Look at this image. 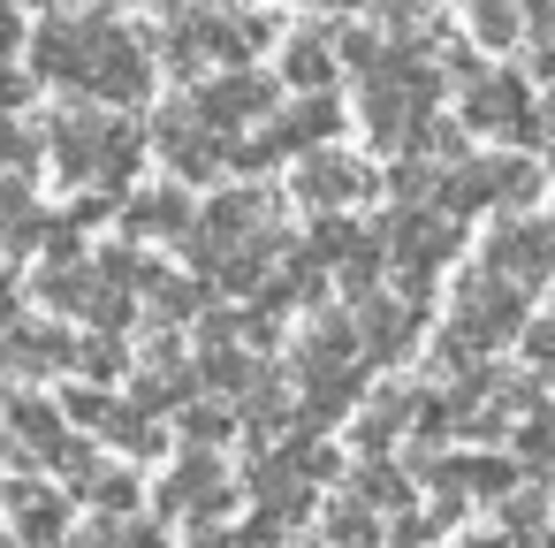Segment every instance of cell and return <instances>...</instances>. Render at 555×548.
I'll use <instances>...</instances> for the list:
<instances>
[{
    "label": "cell",
    "mask_w": 555,
    "mask_h": 548,
    "mask_svg": "<svg viewBox=\"0 0 555 548\" xmlns=\"http://www.w3.org/2000/svg\"><path fill=\"white\" fill-rule=\"evenodd\" d=\"M153 153V138L145 130H130L122 123V107H107V100H69V107H54L47 115V161H54V176L62 183H107V191H122L130 176H138V161Z\"/></svg>",
    "instance_id": "1"
},
{
    "label": "cell",
    "mask_w": 555,
    "mask_h": 548,
    "mask_svg": "<svg viewBox=\"0 0 555 548\" xmlns=\"http://www.w3.org/2000/svg\"><path fill=\"white\" fill-rule=\"evenodd\" d=\"M525 282H509V275H494L487 259L472 267V275H456V305H449V328H441V366L449 373H472V366H487V351H502V343H517L525 335Z\"/></svg>",
    "instance_id": "2"
},
{
    "label": "cell",
    "mask_w": 555,
    "mask_h": 548,
    "mask_svg": "<svg viewBox=\"0 0 555 548\" xmlns=\"http://www.w3.org/2000/svg\"><path fill=\"white\" fill-rule=\"evenodd\" d=\"M380 237H388V275L403 290H434V275L464 252V214H449V206H396L380 221Z\"/></svg>",
    "instance_id": "3"
},
{
    "label": "cell",
    "mask_w": 555,
    "mask_h": 548,
    "mask_svg": "<svg viewBox=\"0 0 555 548\" xmlns=\"http://www.w3.org/2000/svg\"><path fill=\"white\" fill-rule=\"evenodd\" d=\"M456 115L472 123V138L547 145V115H540V100H532V77H517V69H472Z\"/></svg>",
    "instance_id": "4"
},
{
    "label": "cell",
    "mask_w": 555,
    "mask_h": 548,
    "mask_svg": "<svg viewBox=\"0 0 555 548\" xmlns=\"http://www.w3.org/2000/svg\"><path fill=\"white\" fill-rule=\"evenodd\" d=\"M229 502H236V495H229V472H221V457L198 449V442H191V457H176V464L160 472V487H153V510H160L168 525L191 518V540H229V525H221Z\"/></svg>",
    "instance_id": "5"
},
{
    "label": "cell",
    "mask_w": 555,
    "mask_h": 548,
    "mask_svg": "<svg viewBox=\"0 0 555 548\" xmlns=\"http://www.w3.org/2000/svg\"><path fill=\"white\" fill-rule=\"evenodd\" d=\"M525 199H540V168L525 161V153H464L456 168H449V214H502V206H525Z\"/></svg>",
    "instance_id": "6"
},
{
    "label": "cell",
    "mask_w": 555,
    "mask_h": 548,
    "mask_svg": "<svg viewBox=\"0 0 555 548\" xmlns=\"http://www.w3.org/2000/svg\"><path fill=\"white\" fill-rule=\"evenodd\" d=\"M153 153L168 161L176 183H214V176L229 168V130H214V123L198 115V100L183 92V100H168V107L153 115Z\"/></svg>",
    "instance_id": "7"
},
{
    "label": "cell",
    "mask_w": 555,
    "mask_h": 548,
    "mask_svg": "<svg viewBox=\"0 0 555 548\" xmlns=\"http://www.w3.org/2000/svg\"><path fill=\"white\" fill-rule=\"evenodd\" d=\"M85 92L107 100V107H138L153 100V31H130L107 16L100 47H92V69H85Z\"/></svg>",
    "instance_id": "8"
},
{
    "label": "cell",
    "mask_w": 555,
    "mask_h": 548,
    "mask_svg": "<svg viewBox=\"0 0 555 548\" xmlns=\"http://www.w3.org/2000/svg\"><path fill=\"white\" fill-rule=\"evenodd\" d=\"M191 100H198V115H206L214 130L244 138L251 123H267V115H274V100H282V69L267 77V69H251V62H236V69L198 77V85H191Z\"/></svg>",
    "instance_id": "9"
},
{
    "label": "cell",
    "mask_w": 555,
    "mask_h": 548,
    "mask_svg": "<svg viewBox=\"0 0 555 548\" xmlns=\"http://www.w3.org/2000/svg\"><path fill=\"white\" fill-rule=\"evenodd\" d=\"M479 259L494 275L525 282V290H555V214H509V221H494L487 244H479Z\"/></svg>",
    "instance_id": "10"
},
{
    "label": "cell",
    "mask_w": 555,
    "mask_h": 548,
    "mask_svg": "<svg viewBox=\"0 0 555 548\" xmlns=\"http://www.w3.org/2000/svg\"><path fill=\"white\" fill-rule=\"evenodd\" d=\"M107 16L100 9H69V16H47L31 31V69L62 92H85V69H92V47H100Z\"/></svg>",
    "instance_id": "11"
},
{
    "label": "cell",
    "mask_w": 555,
    "mask_h": 548,
    "mask_svg": "<svg viewBox=\"0 0 555 548\" xmlns=\"http://www.w3.org/2000/svg\"><path fill=\"white\" fill-rule=\"evenodd\" d=\"M350 313H358L365 358H380V366L411 358V351H418V335H426V290H403V282H396V297H388V290L350 297Z\"/></svg>",
    "instance_id": "12"
},
{
    "label": "cell",
    "mask_w": 555,
    "mask_h": 548,
    "mask_svg": "<svg viewBox=\"0 0 555 548\" xmlns=\"http://www.w3.org/2000/svg\"><path fill=\"white\" fill-rule=\"evenodd\" d=\"M251 237H282V199L267 183H236V191L206 199V214L183 244H251Z\"/></svg>",
    "instance_id": "13"
},
{
    "label": "cell",
    "mask_w": 555,
    "mask_h": 548,
    "mask_svg": "<svg viewBox=\"0 0 555 548\" xmlns=\"http://www.w3.org/2000/svg\"><path fill=\"white\" fill-rule=\"evenodd\" d=\"M297 206L305 214H327V206H350V199H373L380 191V176L358 161V153H335V145H312V153H297Z\"/></svg>",
    "instance_id": "14"
},
{
    "label": "cell",
    "mask_w": 555,
    "mask_h": 548,
    "mask_svg": "<svg viewBox=\"0 0 555 548\" xmlns=\"http://www.w3.org/2000/svg\"><path fill=\"white\" fill-rule=\"evenodd\" d=\"M289 373H297V404L312 426L365 404V358H289Z\"/></svg>",
    "instance_id": "15"
},
{
    "label": "cell",
    "mask_w": 555,
    "mask_h": 548,
    "mask_svg": "<svg viewBox=\"0 0 555 548\" xmlns=\"http://www.w3.org/2000/svg\"><path fill=\"white\" fill-rule=\"evenodd\" d=\"M198 229V206L168 183V191H130L122 199V237H138V244H183Z\"/></svg>",
    "instance_id": "16"
},
{
    "label": "cell",
    "mask_w": 555,
    "mask_h": 548,
    "mask_svg": "<svg viewBox=\"0 0 555 548\" xmlns=\"http://www.w3.org/2000/svg\"><path fill=\"white\" fill-rule=\"evenodd\" d=\"M9 351H16V373L24 381H54V373H77V335L62 328V313L54 320H16L9 328Z\"/></svg>",
    "instance_id": "17"
},
{
    "label": "cell",
    "mask_w": 555,
    "mask_h": 548,
    "mask_svg": "<svg viewBox=\"0 0 555 548\" xmlns=\"http://www.w3.org/2000/svg\"><path fill=\"white\" fill-rule=\"evenodd\" d=\"M267 130H274L282 153L297 161V153H312V145H327V138L343 130V100H335V92H297V107H289V115H267Z\"/></svg>",
    "instance_id": "18"
},
{
    "label": "cell",
    "mask_w": 555,
    "mask_h": 548,
    "mask_svg": "<svg viewBox=\"0 0 555 548\" xmlns=\"http://www.w3.org/2000/svg\"><path fill=\"white\" fill-rule=\"evenodd\" d=\"M335 77H343V47H335L327 31H289V39H282V85H297V92H335Z\"/></svg>",
    "instance_id": "19"
},
{
    "label": "cell",
    "mask_w": 555,
    "mask_h": 548,
    "mask_svg": "<svg viewBox=\"0 0 555 548\" xmlns=\"http://www.w3.org/2000/svg\"><path fill=\"white\" fill-rule=\"evenodd\" d=\"M9 510H16V533H24V540H62L77 502H69L62 487H47L39 472H24V480L9 487Z\"/></svg>",
    "instance_id": "20"
},
{
    "label": "cell",
    "mask_w": 555,
    "mask_h": 548,
    "mask_svg": "<svg viewBox=\"0 0 555 548\" xmlns=\"http://www.w3.org/2000/svg\"><path fill=\"white\" fill-rule=\"evenodd\" d=\"M47 237H54V214L24 191V176L16 183H0V252H9V259H24L31 244L47 252Z\"/></svg>",
    "instance_id": "21"
},
{
    "label": "cell",
    "mask_w": 555,
    "mask_h": 548,
    "mask_svg": "<svg viewBox=\"0 0 555 548\" xmlns=\"http://www.w3.org/2000/svg\"><path fill=\"white\" fill-rule=\"evenodd\" d=\"M449 168L456 161H434V153H403L388 176H380V191L396 199V206H441L449 199Z\"/></svg>",
    "instance_id": "22"
},
{
    "label": "cell",
    "mask_w": 555,
    "mask_h": 548,
    "mask_svg": "<svg viewBox=\"0 0 555 548\" xmlns=\"http://www.w3.org/2000/svg\"><path fill=\"white\" fill-rule=\"evenodd\" d=\"M100 442H115L122 457H160V449H168V426H160V411H153V404H138V396H115V411H107Z\"/></svg>",
    "instance_id": "23"
},
{
    "label": "cell",
    "mask_w": 555,
    "mask_h": 548,
    "mask_svg": "<svg viewBox=\"0 0 555 548\" xmlns=\"http://www.w3.org/2000/svg\"><path fill=\"white\" fill-rule=\"evenodd\" d=\"M525 16H532V0H464V39L502 54L525 39Z\"/></svg>",
    "instance_id": "24"
},
{
    "label": "cell",
    "mask_w": 555,
    "mask_h": 548,
    "mask_svg": "<svg viewBox=\"0 0 555 548\" xmlns=\"http://www.w3.org/2000/svg\"><path fill=\"white\" fill-rule=\"evenodd\" d=\"M198 388H206V373H198V366H138V381H130V396H138V404H153V411H183Z\"/></svg>",
    "instance_id": "25"
},
{
    "label": "cell",
    "mask_w": 555,
    "mask_h": 548,
    "mask_svg": "<svg viewBox=\"0 0 555 548\" xmlns=\"http://www.w3.org/2000/svg\"><path fill=\"white\" fill-rule=\"evenodd\" d=\"M502 540H547V510H555V487L540 480V487H509L502 502Z\"/></svg>",
    "instance_id": "26"
},
{
    "label": "cell",
    "mask_w": 555,
    "mask_h": 548,
    "mask_svg": "<svg viewBox=\"0 0 555 548\" xmlns=\"http://www.w3.org/2000/svg\"><path fill=\"white\" fill-rule=\"evenodd\" d=\"M509 449L525 457V472H540V480L555 472V404H547V396H540L532 411H517V426H509Z\"/></svg>",
    "instance_id": "27"
},
{
    "label": "cell",
    "mask_w": 555,
    "mask_h": 548,
    "mask_svg": "<svg viewBox=\"0 0 555 548\" xmlns=\"http://www.w3.org/2000/svg\"><path fill=\"white\" fill-rule=\"evenodd\" d=\"M350 495H365L373 510H403L411 502V464H388V457H365L350 472Z\"/></svg>",
    "instance_id": "28"
},
{
    "label": "cell",
    "mask_w": 555,
    "mask_h": 548,
    "mask_svg": "<svg viewBox=\"0 0 555 548\" xmlns=\"http://www.w3.org/2000/svg\"><path fill=\"white\" fill-rule=\"evenodd\" d=\"M77 495H85L92 510H138V502H145V487H138L130 464H92V472L77 480Z\"/></svg>",
    "instance_id": "29"
},
{
    "label": "cell",
    "mask_w": 555,
    "mask_h": 548,
    "mask_svg": "<svg viewBox=\"0 0 555 548\" xmlns=\"http://www.w3.org/2000/svg\"><path fill=\"white\" fill-rule=\"evenodd\" d=\"M198 282H206V275H198ZM198 282H183V275H160V282L145 290V313H153L160 328H183V320H198V305H206V297H198Z\"/></svg>",
    "instance_id": "30"
},
{
    "label": "cell",
    "mask_w": 555,
    "mask_h": 548,
    "mask_svg": "<svg viewBox=\"0 0 555 548\" xmlns=\"http://www.w3.org/2000/svg\"><path fill=\"white\" fill-rule=\"evenodd\" d=\"M320 533H327V540H380V510H373L365 495H350V487H343V495L327 502Z\"/></svg>",
    "instance_id": "31"
},
{
    "label": "cell",
    "mask_w": 555,
    "mask_h": 548,
    "mask_svg": "<svg viewBox=\"0 0 555 548\" xmlns=\"http://www.w3.org/2000/svg\"><path fill=\"white\" fill-rule=\"evenodd\" d=\"M39 161H47V130H24L16 107H0V168H9V176H31Z\"/></svg>",
    "instance_id": "32"
},
{
    "label": "cell",
    "mask_w": 555,
    "mask_h": 548,
    "mask_svg": "<svg viewBox=\"0 0 555 548\" xmlns=\"http://www.w3.org/2000/svg\"><path fill=\"white\" fill-rule=\"evenodd\" d=\"M122 366H130L122 335H115V328H92V335H85V351H77V373H92V381H115Z\"/></svg>",
    "instance_id": "33"
},
{
    "label": "cell",
    "mask_w": 555,
    "mask_h": 548,
    "mask_svg": "<svg viewBox=\"0 0 555 548\" xmlns=\"http://www.w3.org/2000/svg\"><path fill=\"white\" fill-rule=\"evenodd\" d=\"M517 351H525V366H532L540 381H555V313H547V320H525Z\"/></svg>",
    "instance_id": "34"
},
{
    "label": "cell",
    "mask_w": 555,
    "mask_h": 548,
    "mask_svg": "<svg viewBox=\"0 0 555 548\" xmlns=\"http://www.w3.org/2000/svg\"><path fill=\"white\" fill-rule=\"evenodd\" d=\"M39 85H47V77H39V69H31V77H24V69H9V62H0V107H24V100H31V92H39Z\"/></svg>",
    "instance_id": "35"
},
{
    "label": "cell",
    "mask_w": 555,
    "mask_h": 548,
    "mask_svg": "<svg viewBox=\"0 0 555 548\" xmlns=\"http://www.w3.org/2000/svg\"><path fill=\"white\" fill-rule=\"evenodd\" d=\"M16 9H24V0H0V62H9L16 47H31V31H24V16H16Z\"/></svg>",
    "instance_id": "36"
},
{
    "label": "cell",
    "mask_w": 555,
    "mask_h": 548,
    "mask_svg": "<svg viewBox=\"0 0 555 548\" xmlns=\"http://www.w3.org/2000/svg\"><path fill=\"white\" fill-rule=\"evenodd\" d=\"M24 320V290H16V275H0V328H16Z\"/></svg>",
    "instance_id": "37"
},
{
    "label": "cell",
    "mask_w": 555,
    "mask_h": 548,
    "mask_svg": "<svg viewBox=\"0 0 555 548\" xmlns=\"http://www.w3.org/2000/svg\"><path fill=\"white\" fill-rule=\"evenodd\" d=\"M160 9H236V0H160Z\"/></svg>",
    "instance_id": "38"
},
{
    "label": "cell",
    "mask_w": 555,
    "mask_h": 548,
    "mask_svg": "<svg viewBox=\"0 0 555 548\" xmlns=\"http://www.w3.org/2000/svg\"><path fill=\"white\" fill-rule=\"evenodd\" d=\"M540 115H547V145H555V85H547V107Z\"/></svg>",
    "instance_id": "39"
},
{
    "label": "cell",
    "mask_w": 555,
    "mask_h": 548,
    "mask_svg": "<svg viewBox=\"0 0 555 548\" xmlns=\"http://www.w3.org/2000/svg\"><path fill=\"white\" fill-rule=\"evenodd\" d=\"M100 9H138V0H100Z\"/></svg>",
    "instance_id": "40"
},
{
    "label": "cell",
    "mask_w": 555,
    "mask_h": 548,
    "mask_svg": "<svg viewBox=\"0 0 555 548\" xmlns=\"http://www.w3.org/2000/svg\"><path fill=\"white\" fill-rule=\"evenodd\" d=\"M547 487H555V472H547Z\"/></svg>",
    "instance_id": "41"
}]
</instances>
